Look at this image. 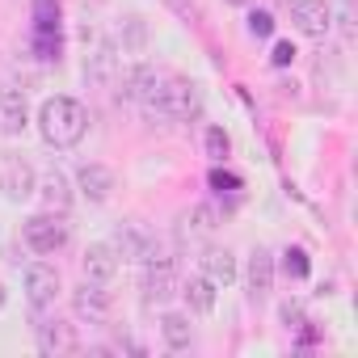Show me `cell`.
Segmentation results:
<instances>
[{
	"mask_svg": "<svg viewBox=\"0 0 358 358\" xmlns=\"http://www.w3.org/2000/svg\"><path fill=\"white\" fill-rule=\"evenodd\" d=\"M38 135H43L47 148L68 152V148H76V143L89 135V110H85L76 97L55 93V97H47V101L38 106Z\"/></svg>",
	"mask_w": 358,
	"mask_h": 358,
	"instance_id": "1",
	"label": "cell"
},
{
	"mask_svg": "<svg viewBox=\"0 0 358 358\" xmlns=\"http://www.w3.org/2000/svg\"><path fill=\"white\" fill-rule=\"evenodd\" d=\"M143 110H152V114H160V118L190 122V118L203 114V93H199V85H194L190 76L164 68V76H160V85H156V93H152V101H148Z\"/></svg>",
	"mask_w": 358,
	"mask_h": 358,
	"instance_id": "2",
	"label": "cell"
},
{
	"mask_svg": "<svg viewBox=\"0 0 358 358\" xmlns=\"http://www.w3.org/2000/svg\"><path fill=\"white\" fill-rule=\"evenodd\" d=\"M177 270H173V257L156 245L152 249V257L143 262V270H139V295H143V303L148 308H164L173 295H177Z\"/></svg>",
	"mask_w": 358,
	"mask_h": 358,
	"instance_id": "3",
	"label": "cell"
},
{
	"mask_svg": "<svg viewBox=\"0 0 358 358\" xmlns=\"http://www.w3.org/2000/svg\"><path fill=\"white\" fill-rule=\"evenodd\" d=\"M68 224H64V215H55V211H38V215H30L26 224H22V245L30 249V253H38V257H51V253H59L64 245H68Z\"/></svg>",
	"mask_w": 358,
	"mask_h": 358,
	"instance_id": "4",
	"label": "cell"
},
{
	"mask_svg": "<svg viewBox=\"0 0 358 358\" xmlns=\"http://www.w3.org/2000/svg\"><path fill=\"white\" fill-rule=\"evenodd\" d=\"M34 186H38L34 164L22 152H0V194L9 203H26L34 199Z\"/></svg>",
	"mask_w": 358,
	"mask_h": 358,
	"instance_id": "5",
	"label": "cell"
},
{
	"mask_svg": "<svg viewBox=\"0 0 358 358\" xmlns=\"http://www.w3.org/2000/svg\"><path fill=\"white\" fill-rule=\"evenodd\" d=\"M22 282H26V299H30L34 312L55 308V299H59V291H64L59 266H51V262H30L26 274H22Z\"/></svg>",
	"mask_w": 358,
	"mask_h": 358,
	"instance_id": "6",
	"label": "cell"
},
{
	"mask_svg": "<svg viewBox=\"0 0 358 358\" xmlns=\"http://www.w3.org/2000/svg\"><path fill=\"white\" fill-rule=\"evenodd\" d=\"M72 312H76V320H85V324H110V316H114V299H110V291L101 287V282H80V287H72Z\"/></svg>",
	"mask_w": 358,
	"mask_h": 358,
	"instance_id": "7",
	"label": "cell"
},
{
	"mask_svg": "<svg viewBox=\"0 0 358 358\" xmlns=\"http://www.w3.org/2000/svg\"><path fill=\"white\" fill-rule=\"evenodd\" d=\"M110 245H114V253H118L122 262H135V266H143L160 241H156V236H152V232H148L139 220H122V224L114 228V241H110Z\"/></svg>",
	"mask_w": 358,
	"mask_h": 358,
	"instance_id": "8",
	"label": "cell"
},
{
	"mask_svg": "<svg viewBox=\"0 0 358 358\" xmlns=\"http://www.w3.org/2000/svg\"><path fill=\"white\" fill-rule=\"evenodd\" d=\"M160 76H164V68H156V64H131V68H122L114 93H118L122 101H139V106H148L152 93H156V85H160Z\"/></svg>",
	"mask_w": 358,
	"mask_h": 358,
	"instance_id": "9",
	"label": "cell"
},
{
	"mask_svg": "<svg viewBox=\"0 0 358 358\" xmlns=\"http://www.w3.org/2000/svg\"><path fill=\"white\" fill-rule=\"evenodd\" d=\"M76 190H80L89 203H110V194L118 190V177H114L110 164L85 160V164H76Z\"/></svg>",
	"mask_w": 358,
	"mask_h": 358,
	"instance_id": "10",
	"label": "cell"
},
{
	"mask_svg": "<svg viewBox=\"0 0 358 358\" xmlns=\"http://www.w3.org/2000/svg\"><path fill=\"white\" fill-rule=\"evenodd\" d=\"M34 194H38V199H43V207H47V211H55V215H68V211H72V203H76V194H72V177H68L59 164H51V169L38 177Z\"/></svg>",
	"mask_w": 358,
	"mask_h": 358,
	"instance_id": "11",
	"label": "cell"
},
{
	"mask_svg": "<svg viewBox=\"0 0 358 358\" xmlns=\"http://www.w3.org/2000/svg\"><path fill=\"white\" fill-rule=\"evenodd\" d=\"M118 76H122V51H118L114 43H101L97 51H89V59H85V80H89L93 89H114Z\"/></svg>",
	"mask_w": 358,
	"mask_h": 358,
	"instance_id": "12",
	"label": "cell"
},
{
	"mask_svg": "<svg viewBox=\"0 0 358 358\" xmlns=\"http://www.w3.org/2000/svg\"><path fill=\"white\" fill-rule=\"evenodd\" d=\"M274 274H278L274 253H270L266 245H257V249L249 253V266H245V287H249V299H253V303H266V299H270Z\"/></svg>",
	"mask_w": 358,
	"mask_h": 358,
	"instance_id": "13",
	"label": "cell"
},
{
	"mask_svg": "<svg viewBox=\"0 0 358 358\" xmlns=\"http://www.w3.org/2000/svg\"><path fill=\"white\" fill-rule=\"evenodd\" d=\"M215 228H220L215 207L199 203V207H190V211L177 215V228H173V232H177V241H182V245H203V241L215 236Z\"/></svg>",
	"mask_w": 358,
	"mask_h": 358,
	"instance_id": "14",
	"label": "cell"
},
{
	"mask_svg": "<svg viewBox=\"0 0 358 358\" xmlns=\"http://www.w3.org/2000/svg\"><path fill=\"white\" fill-rule=\"evenodd\" d=\"M34 341H38V350L43 354H51V358H64V354H76L80 350V337H76V324H68V320H43V324H34Z\"/></svg>",
	"mask_w": 358,
	"mask_h": 358,
	"instance_id": "15",
	"label": "cell"
},
{
	"mask_svg": "<svg viewBox=\"0 0 358 358\" xmlns=\"http://www.w3.org/2000/svg\"><path fill=\"white\" fill-rule=\"evenodd\" d=\"M291 22L308 38H324L333 30V9L329 0H291Z\"/></svg>",
	"mask_w": 358,
	"mask_h": 358,
	"instance_id": "16",
	"label": "cell"
},
{
	"mask_svg": "<svg viewBox=\"0 0 358 358\" xmlns=\"http://www.w3.org/2000/svg\"><path fill=\"white\" fill-rule=\"evenodd\" d=\"M118 266H122V257H118V253H114V245H106V241L89 245V249H85V257H80L85 278H89V282H101V287H110V282L118 278Z\"/></svg>",
	"mask_w": 358,
	"mask_h": 358,
	"instance_id": "17",
	"label": "cell"
},
{
	"mask_svg": "<svg viewBox=\"0 0 358 358\" xmlns=\"http://www.w3.org/2000/svg\"><path fill=\"white\" fill-rule=\"evenodd\" d=\"M30 127V101L17 85H0V131L5 135H22Z\"/></svg>",
	"mask_w": 358,
	"mask_h": 358,
	"instance_id": "18",
	"label": "cell"
},
{
	"mask_svg": "<svg viewBox=\"0 0 358 358\" xmlns=\"http://www.w3.org/2000/svg\"><path fill=\"white\" fill-rule=\"evenodd\" d=\"M199 270H203L215 287H228V282H236V274H241L236 253H232V249H220V245H207V249H203Z\"/></svg>",
	"mask_w": 358,
	"mask_h": 358,
	"instance_id": "19",
	"label": "cell"
},
{
	"mask_svg": "<svg viewBox=\"0 0 358 358\" xmlns=\"http://www.w3.org/2000/svg\"><path fill=\"white\" fill-rule=\"evenodd\" d=\"M177 295L186 299V308H190L194 316H211V312H215V282H211L207 274H190L182 287H177Z\"/></svg>",
	"mask_w": 358,
	"mask_h": 358,
	"instance_id": "20",
	"label": "cell"
},
{
	"mask_svg": "<svg viewBox=\"0 0 358 358\" xmlns=\"http://www.w3.org/2000/svg\"><path fill=\"white\" fill-rule=\"evenodd\" d=\"M114 47H118L122 55H143V51H148V22H143L139 13L118 17V26H114Z\"/></svg>",
	"mask_w": 358,
	"mask_h": 358,
	"instance_id": "21",
	"label": "cell"
},
{
	"mask_svg": "<svg viewBox=\"0 0 358 358\" xmlns=\"http://www.w3.org/2000/svg\"><path fill=\"white\" fill-rule=\"evenodd\" d=\"M160 337H164L169 350H190V341H194L190 312H164L160 316Z\"/></svg>",
	"mask_w": 358,
	"mask_h": 358,
	"instance_id": "22",
	"label": "cell"
},
{
	"mask_svg": "<svg viewBox=\"0 0 358 358\" xmlns=\"http://www.w3.org/2000/svg\"><path fill=\"white\" fill-rule=\"evenodd\" d=\"M207 156H211L215 164H224V160L232 156V139H228L224 127H211V131H207Z\"/></svg>",
	"mask_w": 358,
	"mask_h": 358,
	"instance_id": "23",
	"label": "cell"
},
{
	"mask_svg": "<svg viewBox=\"0 0 358 358\" xmlns=\"http://www.w3.org/2000/svg\"><path fill=\"white\" fill-rule=\"evenodd\" d=\"M282 274L287 278H308V253L303 249H282Z\"/></svg>",
	"mask_w": 358,
	"mask_h": 358,
	"instance_id": "24",
	"label": "cell"
},
{
	"mask_svg": "<svg viewBox=\"0 0 358 358\" xmlns=\"http://www.w3.org/2000/svg\"><path fill=\"white\" fill-rule=\"evenodd\" d=\"M249 34H253V38H270V34H274V17H270L266 9H253V13H249Z\"/></svg>",
	"mask_w": 358,
	"mask_h": 358,
	"instance_id": "25",
	"label": "cell"
},
{
	"mask_svg": "<svg viewBox=\"0 0 358 358\" xmlns=\"http://www.w3.org/2000/svg\"><path fill=\"white\" fill-rule=\"evenodd\" d=\"M34 51H38V59H59V38H51V30H38Z\"/></svg>",
	"mask_w": 358,
	"mask_h": 358,
	"instance_id": "26",
	"label": "cell"
},
{
	"mask_svg": "<svg viewBox=\"0 0 358 358\" xmlns=\"http://www.w3.org/2000/svg\"><path fill=\"white\" fill-rule=\"evenodd\" d=\"M278 316H282V324H287V329H303V324H308L299 303H282V308H278Z\"/></svg>",
	"mask_w": 358,
	"mask_h": 358,
	"instance_id": "27",
	"label": "cell"
},
{
	"mask_svg": "<svg viewBox=\"0 0 358 358\" xmlns=\"http://www.w3.org/2000/svg\"><path fill=\"white\" fill-rule=\"evenodd\" d=\"M270 64H274V68H287V64H295V47H291V43H274V51H270Z\"/></svg>",
	"mask_w": 358,
	"mask_h": 358,
	"instance_id": "28",
	"label": "cell"
},
{
	"mask_svg": "<svg viewBox=\"0 0 358 358\" xmlns=\"http://www.w3.org/2000/svg\"><path fill=\"white\" fill-rule=\"evenodd\" d=\"M211 186H215V190H241V177H232V173L215 169V173H211Z\"/></svg>",
	"mask_w": 358,
	"mask_h": 358,
	"instance_id": "29",
	"label": "cell"
},
{
	"mask_svg": "<svg viewBox=\"0 0 358 358\" xmlns=\"http://www.w3.org/2000/svg\"><path fill=\"white\" fill-rule=\"evenodd\" d=\"M5 303H9V287L0 282V312H5Z\"/></svg>",
	"mask_w": 358,
	"mask_h": 358,
	"instance_id": "30",
	"label": "cell"
},
{
	"mask_svg": "<svg viewBox=\"0 0 358 358\" xmlns=\"http://www.w3.org/2000/svg\"><path fill=\"white\" fill-rule=\"evenodd\" d=\"M228 5H249V0H228Z\"/></svg>",
	"mask_w": 358,
	"mask_h": 358,
	"instance_id": "31",
	"label": "cell"
}]
</instances>
